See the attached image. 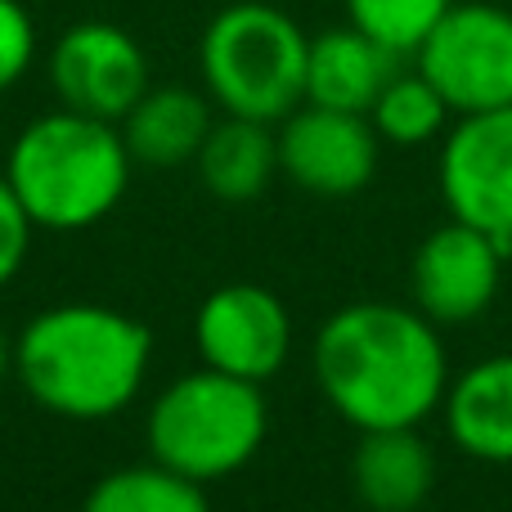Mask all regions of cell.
<instances>
[{
  "instance_id": "22",
  "label": "cell",
  "mask_w": 512,
  "mask_h": 512,
  "mask_svg": "<svg viewBox=\"0 0 512 512\" xmlns=\"http://www.w3.org/2000/svg\"><path fill=\"white\" fill-rule=\"evenodd\" d=\"M14 373V342H9V333L0 328V382Z\"/></svg>"
},
{
  "instance_id": "19",
  "label": "cell",
  "mask_w": 512,
  "mask_h": 512,
  "mask_svg": "<svg viewBox=\"0 0 512 512\" xmlns=\"http://www.w3.org/2000/svg\"><path fill=\"white\" fill-rule=\"evenodd\" d=\"M454 0H346V23L360 27L400 59H414Z\"/></svg>"
},
{
  "instance_id": "20",
  "label": "cell",
  "mask_w": 512,
  "mask_h": 512,
  "mask_svg": "<svg viewBox=\"0 0 512 512\" xmlns=\"http://www.w3.org/2000/svg\"><path fill=\"white\" fill-rule=\"evenodd\" d=\"M36 63V23L23 0H0V95L14 90Z\"/></svg>"
},
{
  "instance_id": "2",
  "label": "cell",
  "mask_w": 512,
  "mask_h": 512,
  "mask_svg": "<svg viewBox=\"0 0 512 512\" xmlns=\"http://www.w3.org/2000/svg\"><path fill=\"white\" fill-rule=\"evenodd\" d=\"M149 364V324L104 301L45 306L14 337V378L45 414L72 423L122 414L140 396Z\"/></svg>"
},
{
  "instance_id": "17",
  "label": "cell",
  "mask_w": 512,
  "mask_h": 512,
  "mask_svg": "<svg viewBox=\"0 0 512 512\" xmlns=\"http://www.w3.org/2000/svg\"><path fill=\"white\" fill-rule=\"evenodd\" d=\"M81 512H212V499L198 481L149 459L99 477L81 499Z\"/></svg>"
},
{
  "instance_id": "1",
  "label": "cell",
  "mask_w": 512,
  "mask_h": 512,
  "mask_svg": "<svg viewBox=\"0 0 512 512\" xmlns=\"http://www.w3.org/2000/svg\"><path fill=\"white\" fill-rule=\"evenodd\" d=\"M310 364L324 400L360 432L418 427L445 405L450 387L436 324L396 301H351L328 315Z\"/></svg>"
},
{
  "instance_id": "10",
  "label": "cell",
  "mask_w": 512,
  "mask_h": 512,
  "mask_svg": "<svg viewBox=\"0 0 512 512\" xmlns=\"http://www.w3.org/2000/svg\"><path fill=\"white\" fill-rule=\"evenodd\" d=\"M279 171L315 198H351L378 171V131L364 113L297 104L279 122Z\"/></svg>"
},
{
  "instance_id": "14",
  "label": "cell",
  "mask_w": 512,
  "mask_h": 512,
  "mask_svg": "<svg viewBox=\"0 0 512 512\" xmlns=\"http://www.w3.org/2000/svg\"><path fill=\"white\" fill-rule=\"evenodd\" d=\"M351 486L369 512H418L436 486L432 445L418 436V427L360 432L351 459Z\"/></svg>"
},
{
  "instance_id": "15",
  "label": "cell",
  "mask_w": 512,
  "mask_h": 512,
  "mask_svg": "<svg viewBox=\"0 0 512 512\" xmlns=\"http://www.w3.org/2000/svg\"><path fill=\"white\" fill-rule=\"evenodd\" d=\"M445 427L472 459L512 463V355H490L445 387Z\"/></svg>"
},
{
  "instance_id": "13",
  "label": "cell",
  "mask_w": 512,
  "mask_h": 512,
  "mask_svg": "<svg viewBox=\"0 0 512 512\" xmlns=\"http://www.w3.org/2000/svg\"><path fill=\"white\" fill-rule=\"evenodd\" d=\"M400 72V54L364 36L360 27H328L310 36L306 54V104L342 108V113L369 117L373 99L382 95L391 77Z\"/></svg>"
},
{
  "instance_id": "5",
  "label": "cell",
  "mask_w": 512,
  "mask_h": 512,
  "mask_svg": "<svg viewBox=\"0 0 512 512\" xmlns=\"http://www.w3.org/2000/svg\"><path fill=\"white\" fill-rule=\"evenodd\" d=\"M306 54L310 36L292 14L270 0H234L203 27L198 72L221 113L279 126L306 104Z\"/></svg>"
},
{
  "instance_id": "18",
  "label": "cell",
  "mask_w": 512,
  "mask_h": 512,
  "mask_svg": "<svg viewBox=\"0 0 512 512\" xmlns=\"http://www.w3.org/2000/svg\"><path fill=\"white\" fill-rule=\"evenodd\" d=\"M369 122L378 131V140L400 144V149H418V144L445 135L450 122V104L441 99V90L423 77V72H396L382 86V95L373 99Z\"/></svg>"
},
{
  "instance_id": "4",
  "label": "cell",
  "mask_w": 512,
  "mask_h": 512,
  "mask_svg": "<svg viewBox=\"0 0 512 512\" xmlns=\"http://www.w3.org/2000/svg\"><path fill=\"white\" fill-rule=\"evenodd\" d=\"M270 432V405L261 382L221 369H189L153 396L144 414L149 459L180 477L212 486L234 477L261 454Z\"/></svg>"
},
{
  "instance_id": "6",
  "label": "cell",
  "mask_w": 512,
  "mask_h": 512,
  "mask_svg": "<svg viewBox=\"0 0 512 512\" xmlns=\"http://www.w3.org/2000/svg\"><path fill=\"white\" fill-rule=\"evenodd\" d=\"M414 68L441 90L450 113H490L512 104V9L454 0L414 54Z\"/></svg>"
},
{
  "instance_id": "21",
  "label": "cell",
  "mask_w": 512,
  "mask_h": 512,
  "mask_svg": "<svg viewBox=\"0 0 512 512\" xmlns=\"http://www.w3.org/2000/svg\"><path fill=\"white\" fill-rule=\"evenodd\" d=\"M32 230L36 225L27 221L23 203L14 198L9 180L0 176V292L18 279V270L27 265V252H32Z\"/></svg>"
},
{
  "instance_id": "8",
  "label": "cell",
  "mask_w": 512,
  "mask_h": 512,
  "mask_svg": "<svg viewBox=\"0 0 512 512\" xmlns=\"http://www.w3.org/2000/svg\"><path fill=\"white\" fill-rule=\"evenodd\" d=\"M194 346L207 369L265 387L292 355V315L261 283H225L198 301Z\"/></svg>"
},
{
  "instance_id": "12",
  "label": "cell",
  "mask_w": 512,
  "mask_h": 512,
  "mask_svg": "<svg viewBox=\"0 0 512 512\" xmlns=\"http://www.w3.org/2000/svg\"><path fill=\"white\" fill-rule=\"evenodd\" d=\"M212 95L194 86H149L135 108L117 122L135 167L176 171L194 167L203 140L212 135Z\"/></svg>"
},
{
  "instance_id": "11",
  "label": "cell",
  "mask_w": 512,
  "mask_h": 512,
  "mask_svg": "<svg viewBox=\"0 0 512 512\" xmlns=\"http://www.w3.org/2000/svg\"><path fill=\"white\" fill-rule=\"evenodd\" d=\"M508 248L490 239L486 230L459 221L432 230L414 252L409 283H414V306L432 324H468L486 315L504 279Z\"/></svg>"
},
{
  "instance_id": "16",
  "label": "cell",
  "mask_w": 512,
  "mask_h": 512,
  "mask_svg": "<svg viewBox=\"0 0 512 512\" xmlns=\"http://www.w3.org/2000/svg\"><path fill=\"white\" fill-rule=\"evenodd\" d=\"M194 167L212 198H221L230 207L256 203L270 189V180L279 176V135H274L270 122L225 113V117H216Z\"/></svg>"
},
{
  "instance_id": "3",
  "label": "cell",
  "mask_w": 512,
  "mask_h": 512,
  "mask_svg": "<svg viewBox=\"0 0 512 512\" xmlns=\"http://www.w3.org/2000/svg\"><path fill=\"white\" fill-rule=\"evenodd\" d=\"M131 153L117 122L50 108L14 135L5 171L36 230L77 234L108 221L131 189Z\"/></svg>"
},
{
  "instance_id": "9",
  "label": "cell",
  "mask_w": 512,
  "mask_h": 512,
  "mask_svg": "<svg viewBox=\"0 0 512 512\" xmlns=\"http://www.w3.org/2000/svg\"><path fill=\"white\" fill-rule=\"evenodd\" d=\"M441 194L459 221L512 252V104L468 113L450 126L441 149Z\"/></svg>"
},
{
  "instance_id": "7",
  "label": "cell",
  "mask_w": 512,
  "mask_h": 512,
  "mask_svg": "<svg viewBox=\"0 0 512 512\" xmlns=\"http://www.w3.org/2000/svg\"><path fill=\"white\" fill-rule=\"evenodd\" d=\"M45 77L63 108L104 122H122L135 99L153 86L144 45L108 18H81L59 32L45 59Z\"/></svg>"
}]
</instances>
